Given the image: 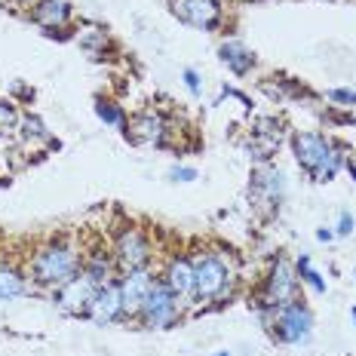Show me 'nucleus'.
<instances>
[{
    "mask_svg": "<svg viewBox=\"0 0 356 356\" xmlns=\"http://www.w3.org/2000/svg\"><path fill=\"white\" fill-rule=\"evenodd\" d=\"M31 19L40 28H62L71 19V6L65 0H37Z\"/></svg>",
    "mask_w": 356,
    "mask_h": 356,
    "instance_id": "4468645a",
    "label": "nucleus"
},
{
    "mask_svg": "<svg viewBox=\"0 0 356 356\" xmlns=\"http://www.w3.org/2000/svg\"><path fill=\"white\" fill-rule=\"evenodd\" d=\"M114 258H117V267L123 273H132V270H145L147 261H151V243L142 236V231L129 227L117 236V246H114Z\"/></svg>",
    "mask_w": 356,
    "mask_h": 356,
    "instance_id": "6e6552de",
    "label": "nucleus"
},
{
    "mask_svg": "<svg viewBox=\"0 0 356 356\" xmlns=\"http://www.w3.org/2000/svg\"><path fill=\"white\" fill-rule=\"evenodd\" d=\"M120 298H123V314H138L142 310V304L147 298V292H151V286H154V277L147 273V267L145 270H132V273H123V280L120 283Z\"/></svg>",
    "mask_w": 356,
    "mask_h": 356,
    "instance_id": "9b49d317",
    "label": "nucleus"
},
{
    "mask_svg": "<svg viewBox=\"0 0 356 356\" xmlns=\"http://www.w3.org/2000/svg\"><path fill=\"white\" fill-rule=\"evenodd\" d=\"M83 270H86L99 286H105V283H108V277H111V264L105 261V258H92V261L83 267Z\"/></svg>",
    "mask_w": 356,
    "mask_h": 356,
    "instance_id": "6ab92c4d",
    "label": "nucleus"
},
{
    "mask_svg": "<svg viewBox=\"0 0 356 356\" xmlns=\"http://www.w3.org/2000/svg\"><path fill=\"white\" fill-rule=\"evenodd\" d=\"M353 231V215L350 212H341V218H338V236H347Z\"/></svg>",
    "mask_w": 356,
    "mask_h": 356,
    "instance_id": "393cba45",
    "label": "nucleus"
},
{
    "mask_svg": "<svg viewBox=\"0 0 356 356\" xmlns=\"http://www.w3.org/2000/svg\"><path fill=\"white\" fill-rule=\"evenodd\" d=\"M178 304H181V298L169 289L166 283H157L154 280V286H151V292H147V298L142 304V320L145 325H151V329H166V325H172L178 320Z\"/></svg>",
    "mask_w": 356,
    "mask_h": 356,
    "instance_id": "39448f33",
    "label": "nucleus"
},
{
    "mask_svg": "<svg viewBox=\"0 0 356 356\" xmlns=\"http://www.w3.org/2000/svg\"><path fill=\"white\" fill-rule=\"evenodd\" d=\"M347 172H350L356 178V160H347Z\"/></svg>",
    "mask_w": 356,
    "mask_h": 356,
    "instance_id": "bb28decb",
    "label": "nucleus"
},
{
    "mask_svg": "<svg viewBox=\"0 0 356 356\" xmlns=\"http://www.w3.org/2000/svg\"><path fill=\"white\" fill-rule=\"evenodd\" d=\"M329 99L332 102H341V105H347V108L356 105V92H353V89H332Z\"/></svg>",
    "mask_w": 356,
    "mask_h": 356,
    "instance_id": "4be33fe9",
    "label": "nucleus"
},
{
    "mask_svg": "<svg viewBox=\"0 0 356 356\" xmlns=\"http://www.w3.org/2000/svg\"><path fill=\"white\" fill-rule=\"evenodd\" d=\"M126 136L136 145H163V136H166V123H163L160 114H142L129 123Z\"/></svg>",
    "mask_w": 356,
    "mask_h": 356,
    "instance_id": "ddd939ff",
    "label": "nucleus"
},
{
    "mask_svg": "<svg viewBox=\"0 0 356 356\" xmlns=\"http://www.w3.org/2000/svg\"><path fill=\"white\" fill-rule=\"evenodd\" d=\"M212 356H231V353H227V350H221V353H212Z\"/></svg>",
    "mask_w": 356,
    "mask_h": 356,
    "instance_id": "cd10ccee",
    "label": "nucleus"
},
{
    "mask_svg": "<svg viewBox=\"0 0 356 356\" xmlns=\"http://www.w3.org/2000/svg\"><path fill=\"white\" fill-rule=\"evenodd\" d=\"M350 316H353V323H356V307H353V310H350Z\"/></svg>",
    "mask_w": 356,
    "mask_h": 356,
    "instance_id": "c756f323",
    "label": "nucleus"
},
{
    "mask_svg": "<svg viewBox=\"0 0 356 356\" xmlns=\"http://www.w3.org/2000/svg\"><path fill=\"white\" fill-rule=\"evenodd\" d=\"M99 289L102 286L95 283L86 270H80V273H74L68 283H62L56 289V304L65 310V314H86Z\"/></svg>",
    "mask_w": 356,
    "mask_h": 356,
    "instance_id": "0eeeda50",
    "label": "nucleus"
},
{
    "mask_svg": "<svg viewBox=\"0 0 356 356\" xmlns=\"http://www.w3.org/2000/svg\"><path fill=\"white\" fill-rule=\"evenodd\" d=\"M231 286V267L218 255H203L194 261V298L215 301Z\"/></svg>",
    "mask_w": 356,
    "mask_h": 356,
    "instance_id": "7ed1b4c3",
    "label": "nucleus"
},
{
    "mask_svg": "<svg viewBox=\"0 0 356 356\" xmlns=\"http://www.w3.org/2000/svg\"><path fill=\"white\" fill-rule=\"evenodd\" d=\"M273 329H277V338L286 344H304L314 332V316L301 301H289L273 310Z\"/></svg>",
    "mask_w": 356,
    "mask_h": 356,
    "instance_id": "20e7f679",
    "label": "nucleus"
},
{
    "mask_svg": "<svg viewBox=\"0 0 356 356\" xmlns=\"http://www.w3.org/2000/svg\"><path fill=\"white\" fill-rule=\"evenodd\" d=\"M19 3H37V0H19Z\"/></svg>",
    "mask_w": 356,
    "mask_h": 356,
    "instance_id": "c85d7f7f",
    "label": "nucleus"
},
{
    "mask_svg": "<svg viewBox=\"0 0 356 356\" xmlns=\"http://www.w3.org/2000/svg\"><path fill=\"white\" fill-rule=\"evenodd\" d=\"M181 77H184V86L191 89V95H200V92H203V83H200V74H197L194 68H184Z\"/></svg>",
    "mask_w": 356,
    "mask_h": 356,
    "instance_id": "412c9836",
    "label": "nucleus"
},
{
    "mask_svg": "<svg viewBox=\"0 0 356 356\" xmlns=\"http://www.w3.org/2000/svg\"><path fill=\"white\" fill-rule=\"evenodd\" d=\"M22 292H25V277L13 267H0V301L19 298Z\"/></svg>",
    "mask_w": 356,
    "mask_h": 356,
    "instance_id": "dca6fc26",
    "label": "nucleus"
},
{
    "mask_svg": "<svg viewBox=\"0 0 356 356\" xmlns=\"http://www.w3.org/2000/svg\"><path fill=\"white\" fill-rule=\"evenodd\" d=\"M295 292H298V273H295L292 264L280 258V261L270 267V273H267V286H264V295H261V307L264 310L283 307V304L295 301Z\"/></svg>",
    "mask_w": 356,
    "mask_h": 356,
    "instance_id": "423d86ee",
    "label": "nucleus"
},
{
    "mask_svg": "<svg viewBox=\"0 0 356 356\" xmlns=\"http://www.w3.org/2000/svg\"><path fill=\"white\" fill-rule=\"evenodd\" d=\"M89 320L99 325H111L123 316V298H120V286L117 283H105L95 292L92 304H89Z\"/></svg>",
    "mask_w": 356,
    "mask_h": 356,
    "instance_id": "9d476101",
    "label": "nucleus"
},
{
    "mask_svg": "<svg viewBox=\"0 0 356 356\" xmlns=\"http://www.w3.org/2000/svg\"><path fill=\"white\" fill-rule=\"evenodd\" d=\"M95 117H99L102 123H108V126H123L126 123L120 105H114V102H105V99L95 102Z\"/></svg>",
    "mask_w": 356,
    "mask_h": 356,
    "instance_id": "a211bd4d",
    "label": "nucleus"
},
{
    "mask_svg": "<svg viewBox=\"0 0 356 356\" xmlns=\"http://www.w3.org/2000/svg\"><path fill=\"white\" fill-rule=\"evenodd\" d=\"M332 236H335V234H332V231H325V227H323V231H316V240H323V243H329Z\"/></svg>",
    "mask_w": 356,
    "mask_h": 356,
    "instance_id": "a878e982",
    "label": "nucleus"
},
{
    "mask_svg": "<svg viewBox=\"0 0 356 356\" xmlns=\"http://www.w3.org/2000/svg\"><path fill=\"white\" fill-rule=\"evenodd\" d=\"M292 151L298 166L307 172L314 181H332L338 169L344 166V154L320 132H295L292 136Z\"/></svg>",
    "mask_w": 356,
    "mask_h": 356,
    "instance_id": "f257e3e1",
    "label": "nucleus"
},
{
    "mask_svg": "<svg viewBox=\"0 0 356 356\" xmlns=\"http://www.w3.org/2000/svg\"><path fill=\"white\" fill-rule=\"evenodd\" d=\"M218 56H221V62H225L234 74H249L252 65H255V56H252L249 49L243 47V43H236V40L221 43V47H218Z\"/></svg>",
    "mask_w": 356,
    "mask_h": 356,
    "instance_id": "2eb2a0df",
    "label": "nucleus"
},
{
    "mask_svg": "<svg viewBox=\"0 0 356 356\" xmlns=\"http://www.w3.org/2000/svg\"><path fill=\"white\" fill-rule=\"evenodd\" d=\"M22 126H25V136L28 138H43V136H47V129H43V123L40 120H37V117H25V123H22Z\"/></svg>",
    "mask_w": 356,
    "mask_h": 356,
    "instance_id": "5701e85b",
    "label": "nucleus"
},
{
    "mask_svg": "<svg viewBox=\"0 0 356 356\" xmlns=\"http://www.w3.org/2000/svg\"><path fill=\"white\" fill-rule=\"evenodd\" d=\"M16 108L6 105V102H0V129H10V126H16Z\"/></svg>",
    "mask_w": 356,
    "mask_h": 356,
    "instance_id": "aec40b11",
    "label": "nucleus"
},
{
    "mask_svg": "<svg viewBox=\"0 0 356 356\" xmlns=\"http://www.w3.org/2000/svg\"><path fill=\"white\" fill-rule=\"evenodd\" d=\"M295 273H298L301 283H307L316 295H325V280L314 270V267H310V258H307V255H301V258H298V264H295Z\"/></svg>",
    "mask_w": 356,
    "mask_h": 356,
    "instance_id": "f3484780",
    "label": "nucleus"
},
{
    "mask_svg": "<svg viewBox=\"0 0 356 356\" xmlns=\"http://www.w3.org/2000/svg\"><path fill=\"white\" fill-rule=\"evenodd\" d=\"M163 283L172 289L178 298H194V261H188V258H172V261L166 264Z\"/></svg>",
    "mask_w": 356,
    "mask_h": 356,
    "instance_id": "f8f14e48",
    "label": "nucleus"
},
{
    "mask_svg": "<svg viewBox=\"0 0 356 356\" xmlns=\"http://www.w3.org/2000/svg\"><path fill=\"white\" fill-rule=\"evenodd\" d=\"M169 178H172V181H194V178H197V169H191V166H175V169H169Z\"/></svg>",
    "mask_w": 356,
    "mask_h": 356,
    "instance_id": "b1692460",
    "label": "nucleus"
},
{
    "mask_svg": "<svg viewBox=\"0 0 356 356\" xmlns=\"http://www.w3.org/2000/svg\"><path fill=\"white\" fill-rule=\"evenodd\" d=\"M77 267H80V258L74 246H68V243H49V246H43L31 258V280L37 286L58 289L77 273Z\"/></svg>",
    "mask_w": 356,
    "mask_h": 356,
    "instance_id": "f03ea898",
    "label": "nucleus"
},
{
    "mask_svg": "<svg viewBox=\"0 0 356 356\" xmlns=\"http://www.w3.org/2000/svg\"><path fill=\"white\" fill-rule=\"evenodd\" d=\"M175 16L200 31H215L221 25V3L218 0H175Z\"/></svg>",
    "mask_w": 356,
    "mask_h": 356,
    "instance_id": "1a4fd4ad",
    "label": "nucleus"
}]
</instances>
